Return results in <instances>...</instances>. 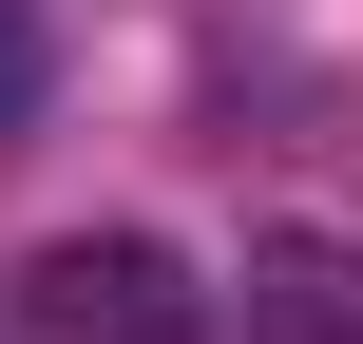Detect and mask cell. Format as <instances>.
Instances as JSON below:
<instances>
[{
    "mask_svg": "<svg viewBox=\"0 0 363 344\" xmlns=\"http://www.w3.org/2000/svg\"><path fill=\"white\" fill-rule=\"evenodd\" d=\"M38 326L57 344H211V306H191V268L153 230H57L38 249Z\"/></svg>",
    "mask_w": 363,
    "mask_h": 344,
    "instance_id": "obj_1",
    "label": "cell"
},
{
    "mask_svg": "<svg viewBox=\"0 0 363 344\" xmlns=\"http://www.w3.org/2000/svg\"><path fill=\"white\" fill-rule=\"evenodd\" d=\"M230 326H249V344H363V249L268 230V249H249V287H230Z\"/></svg>",
    "mask_w": 363,
    "mask_h": 344,
    "instance_id": "obj_2",
    "label": "cell"
},
{
    "mask_svg": "<svg viewBox=\"0 0 363 344\" xmlns=\"http://www.w3.org/2000/svg\"><path fill=\"white\" fill-rule=\"evenodd\" d=\"M38 77H57V0H0V134L38 115Z\"/></svg>",
    "mask_w": 363,
    "mask_h": 344,
    "instance_id": "obj_3",
    "label": "cell"
}]
</instances>
